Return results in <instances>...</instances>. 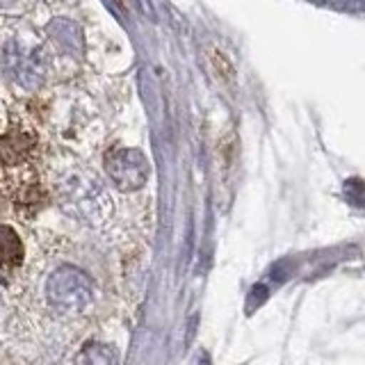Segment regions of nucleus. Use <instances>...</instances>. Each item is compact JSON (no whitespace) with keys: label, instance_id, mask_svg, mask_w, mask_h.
Masks as SVG:
<instances>
[{"label":"nucleus","instance_id":"nucleus-3","mask_svg":"<svg viewBox=\"0 0 365 365\" xmlns=\"http://www.w3.org/2000/svg\"><path fill=\"white\" fill-rule=\"evenodd\" d=\"M108 174L119 190L133 192L148 180V163L140 151L123 148V151L112 153L108 160Z\"/></svg>","mask_w":365,"mask_h":365},{"label":"nucleus","instance_id":"nucleus-6","mask_svg":"<svg viewBox=\"0 0 365 365\" xmlns=\"http://www.w3.org/2000/svg\"><path fill=\"white\" fill-rule=\"evenodd\" d=\"M192 365H210V359H208V354H205V351H199L197 356H194Z\"/></svg>","mask_w":365,"mask_h":365},{"label":"nucleus","instance_id":"nucleus-1","mask_svg":"<svg viewBox=\"0 0 365 365\" xmlns=\"http://www.w3.org/2000/svg\"><path fill=\"white\" fill-rule=\"evenodd\" d=\"M46 299L55 313L64 317L87 315L96 299L94 281L83 269L62 265L46 281Z\"/></svg>","mask_w":365,"mask_h":365},{"label":"nucleus","instance_id":"nucleus-2","mask_svg":"<svg viewBox=\"0 0 365 365\" xmlns=\"http://www.w3.org/2000/svg\"><path fill=\"white\" fill-rule=\"evenodd\" d=\"M57 197L68 215H76L78 220H85L89 224L103 222L110 210V199L103 185L83 171L64 176L57 187Z\"/></svg>","mask_w":365,"mask_h":365},{"label":"nucleus","instance_id":"nucleus-5","mask_svg":"<svg viewBox=\"0 0 365 365\" xmlns=\"http://www.w3.org/2000/svg\"><path fill=\"white\" fill-rule=\"evenodd\" d=\"M21 260V242L11 228H0V265L11 267Z\"/></svg>","mask_w":365,"mask_h":365},{"label":"nucleus","instance_id":"nucleus-4","mask_svg":"<svg viewBox=\"0 0 365 365\" xmlns=\"http://www.w3.org/2000/svg\"><path fill=\"white\" fill-rule=\"evenodd\" d=\"M119 356L114 347L101 345V342H91L80 354V365H117Z\"/></svg>","mask_w":365,"mask_h":365}]
</instances>
